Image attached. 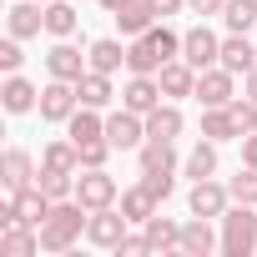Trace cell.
Masks as SVG:
<instances>
[{"label": "cell", "instance_id": "1", "mask_svg": "<svg viewBox=\"0 0 257 257\" xmlns=\"http://www.w3.org/2000/svg\"><path fill=\"white\" fill-rule=\"evenodd\" d=\"M86 222H91V212H86L76 197L56 202V207H51V217L41 222V252H71V247H76V237H86Z\"/></svg>", "mask_w": 257, "mask_h": 257}, {"label": "cell", "instance_id": "2", "mask_svg": "<svg viewBox=\"0 0 257 257\" xmlns=\"http://www.w3.org/2000/svg\"><path fill=\"white\" fill-rule=\"evenodd\" d=\"M257 252V212L247 202L222 212V257H252Z\"/></svg>", "mask_w": 257, "mask_h": 257}, {"label": "cell", "instance_id": "3", "mask_svg": "<svg viewBox=\"0 0 257 257\" xmlns=\"http://www.w3.org/2000/svg\"><path fill=\"white\" fill-rule=\"evenodd\" d=\"M76 202L86 212H101V207H116V177L106 167H81L76 172Z\"/></svg>", "mask_w": 257, "mask_h": 257}, {"label": "cell", "instance_id": "4", "mask_svg": "<svg viewBox=\"0 0 257 257\" xmlns=\"http://www.w3.org/2000/svg\"><path fill=\"white\" fill-rule=\"evenodd\" d=\"M76 111H81L76 81H61V76H51V86H41V121H71Z\"/></svg>", "mask_w": 257, "mask_h": 257}, {"label": "cell", "instance_id": "5", "mask_svg": "<svg viewBox=\"0 0 257 257\" xmlns=\"http://www.w3.org/2000/svg\"><path fill=\"white\" fill-rule=\"evenodd\" d=\"M227 207H232V192H227L222 182H212V177L192 182V192H187V212H192V217H212V222H222Z\"/></svg>", "mask_w": 257, "mask_h": 257}, {"label": "cell", "instance_id": "6", "mask_svg": "<svg viewBox=\"0 0 257 257\" xmlns=\"http://www.w3.org/2000/svg\"><path fill=\"white\" fill-rule=\"evenodd\" d=\"M106 142L116 147V152H137L142 142H147V116H137V111H111L106 116Z\"/></svg>", "mask_w": 257, "mask_h": 257}, {"label": "cell", "instance_id": "7", "mask_svg": "<svg viewBox=\"0 0 257 257\" xmlns=\"http://www.w3.org/2000/svg\"><path fill=\"white\" fill-rule=\"evenodd\" d=\"M182 61H187V66H197V71L217 66V61H222V36H217V31H207V26H192V31L182 36Z\"/></svg>", "mask_w": 257, "mask_h": 257}, {"label": "cell", "instance_id": "8", "mask_svg": "<svg viewBox=\"0 0 257 257\" xmlns=\"http://www.w3.org/2000/svg\"><path fill=\"white\" fill-rule=\"evenodd\" d=\"M126 212L121 207H101V212H91V222H86V242H96V247H121V237H126Z\"/></svg>", "mask_w": 257, "mask_h": 257}, {"label": "cell", "instance_id": "9", "mask_svg": "<svg viewBox=\"0 0 257 257\" xmlns=\"http://www.w3.org/2000/svg\"><path fill=\"white\" fill-rule=\"evenodd\" d=\"M232 86H237V76L227 71V66H207V71H197V101L202 106H232L237 96H232Z\"/></svg>", "mask_w": 257, "mask_h": 257}, {"label": "cell", "instance_id": "10", "mask_svg": "<svg viewBox=\"0 0 257 257\" xmlns=\"http://www.w3.org/2000/svg\"><path fill=\"white\" fill-rule=\"evenodd\" d=\"M222 252V237L212 232V217H187L182 222V257H212Z\"/></svg>", "mask_w": 257, "mask_h": 257}, {"label": "cell", "instance_id": "11", "mask_svg": "<svg viewBox=\"0 0 257 257\" xmlns=\"http://www.w3.org/2000/svg\"><path fill=\"white\" fill-rule=\"evenodd\" d=\"M162 101H167V91H162L157 76H132V81H126V91H121V106H126V111H137V116L157 111Z\"/></svg>", "mask_w": 257, "mask_h": 257}, {"label": "cell", "instance_id": "12", "mask_svg": "<svg viewBox=\"0 0 257 257\" xmlns=\"http://www.w3.org/2000/svg\"><path fill=\"white\" fill-rule=\"evenodd\" d=\"M46 71L61 76V81H81V76L91 71V56H81L71 41H56V46L46 51Z\"/></svg>", "mask_w": 257, "mask_h": 257}, {"label": "cell", "instance_id": "13", "mask_svg": "<svg viewBox=\"0 0 257 257\" xmlns=\"http://www.w3.org/2000/svg\"><path fill=\"white\" fill-rule=\"evenodd\" d=\"M6 26H11L16 41H31V36L46 31V6H41V0H21V6L6 11Z\"/></svg>", "mask_w": 257, "mask_h": 257}, {"label": "cell", "instance_id": "14", "mask_svg": "<svg viewBox=\"0 0 257 257\" xmlns=\"http://www.w3.org/2000/svg\"><path fill=\"white\" fill-rule=\"evenodd\" d=\"M217 66H227L232 76H247V71L257 66V46H252V36L227 31V41H222V61H217Z\"/></svg>", "mask_w": 257, "mask_h": 257}, {"label": "cell", "instance_id": "15", "mask_svg": "<svg viewBox=\"0 0 257 257\" xmlns=\"http://www.w3.org/2000/svg\"><path fill=\"white\" fill-rule=\"evenodd\" d=\"M157 192L147 187V182H137V187H126L121 192V212H126V222H132V227H147L152 217H157Z\"/></svg>", "mask_w": 257, "mask_h": 257}, {"label": "cell", "instance_id": "16", "mask_svg": "<svg viewBox=\"0 0 257 257\" xmlns=\"http://www.w3.org/2000/svg\"><path fill=\"white\" fill-rule=\"evenodd\" d=\"M36 252H41V227H26V222L0 227V257H36Z\"/></svg>", "mask_w": 257, "mask_h": 257}, {"label": "cell", "instance_id": "17", "mask_svg": "<svg viewBox=\"0 0 257 257\" xmlns=\"http://www.w3.org/2000/svg\"><path fill=\"white\" fill-rule=\"evenodd\" d=\"M0 106H6L11 116H26V111H36V106H41V91L16 71V76H6V86H0Z\"/></svg>", "mask_w": 257, "mask_h": 257}, {"label": "cell", "instance_id": "18", "mask_svg": "<svg viewBox=\"0 0 257 257\" xmlns=\"http://www.w3.org/2000/svg\"><path fill=\"white\" fill-rule=\"evenodd\" d=\"M111 16H116L121 36H147V31L157 26V11H152V0H121V6H116Z\"/></svg>", "mask_w": 257, "mask_h": 257}, {"label": "cell", "instance_id": "19", "mask_svg": "<svg viewBox=\"0 0 257 257\" xmlns=\"http://www.w3.org/2000/svg\"><path fill=\"white\" fill-rule=\"evenodd\" d=\"M157 81H162L167 101H182V96H192V91H197V66H187V61L177 56V61H167V66L157 71Z\"/></svg>", "mask_w": 257, "mask_h": 257}, {"label": "cell", "instance_id": "20", "mask_svg": "<svg viewBox=\"0 0 257 257\" xmlns=\"http://www.w3.org/2000/svg\"><path fill=\"white\" fill-rule=\"evenodd\" d=\"M182 111L172 106V101H162L157 111H147V142H177L182 137Z\"/></svg>", "mask_w": 257, "mask_h": 257}, {"label": "cell", "instance_id": "21", "mask_svg": "<svg viewBox=\"0 0 257 257\" xmlns=\"http://www.w3.org/2000/svg\"><path fill=\"white\" fill-rule=\"evenodd\" d=\"M0 182H6V192H21V187H31V182H36V167H31V152L11 147L6 157H0Z\"/></svg>", "mask_w": 257, "mask_h": 257}, {"label": "cell", "instance_id": "22", "mask_svg": "<svg viewBox=\"0 0 257 257\" xmlns=\"http://www.w3.org/2000/svg\"><path fill=\"white\" fill-rule=\"evenodd\" d=\"M142 232H147V247H152V252H182V222H172V217L157 212Z\"/></svg>", "mask_w": 257, "mask_h": 257}, {"label": "cell", "instance_id": "23", "mask_svg": "<svg viewBox=\"0 0 257 257\" xmlns=\"http://www.w3.org/2000/svg\"><path fill=\"white\" fill-rule=\"evenodd\" d=\"M167 61L157 56V46L147 41V36H132V46H126V71L132 76H157Z\"/></svg>", "mask_w": 257, "mask_h": 257}, {"label": "cell", "instance_id": "24", "mask_svg": "<svg viewBox=\"0 0 257 257\" xmlns=\"http://www.w3.org/2000/svg\"><path fill=\"white\" fill-rule=\"evenodd\" d=\"M76 26H81V11L76 6H66V0H51V6H46V36L51 41H71Z\"/></svg>", "mask_w": 257, "mask_h": 257}, {"label": "cell", "instance_id": "25", "mask_svg": "<svg viewBox=\"0 0 257 257\" xmlns=\"http://www.w3.org/2000/svg\"><path fill=\"white\" fill-rule=\"evenodd\" d=\"M66 137L81 147V142H96V137H106V116L96 111V106H81L71 121H66Z\"/></svg>", "mask_w": 257, "mask_h": 257}, {"label": "cell", "instance_id": "26", "mask_svg": "<svg viewBox=\"0 0 257 257\" xmlns=\"http://www.w3.org/2000/svg\"><path fill=\"white\" fill-rule=\"evenodd\" d=\"M76 96H81V106H96V111H101V106H111L116 91H111V76H106V71H86V76L76 81Z\"/></svg>", "mask_w": 257, "mask_h": 257}, {"label": "cell", "instance_id": "27", "mask_svg": "<svg viewBox=\"0 0 257 257\" xmlns=\"http://www.w3.org/2000/svg\"><path fill=\"white\" fill-rule=\"evenodd\" d=\"M137 167L142 172H177V147L172 142H142L137 147Z\"/></svg>", "mask_w": 257, "mask_h": 257}, {"label": "cell", "instance_id": "28", "mask_svg": "<svg viewBox=\"0 0 257 257\" xmlns=\"http://www.w3.org/2000/svg\"><path fill=\"white\" fill-rule=\"evenodd\" d=\"M86 56H91V71H106V76H116V71L126 66V46L111 41V36H106V41H91Z\"/></svg>", "mask_w": 257, "mask_h": 257}, {"label": "cell", "instance_id": "29", "mask_svg": "<svg viewBox=\"0 0 257 257\" xmlns=\"http://www.w3.org/2000/svg\"><path fill=\"white\" fill-rule=\"evenodd\" d=\"M182 172L192 177V182H202V177H217V142H197L192 152H187V162H182Z\"/></svg>", "mask_w": 257, "mask_h": 257}, {"label": "cell", "instance_id": "30", "mask_svg": "<svg viewBox=\"0 0 257 257\" xmlns=\"http://www.w3.org/2000/svg\"><path fill=\"white\" fill-rule=\"evenodd\" d=\"M36 187H41L51 202H66V197H76V172H61V167H41V172H36Z\"/></svg>", "mask_w": 257, "mask_h": 257}, {"label": "cell", "instance_id": "31", "mask_svg": "<svg viewBox=\"0 0 257 257\" xmlns=\"http://www.w3.org/2000/svg\"><path fill=\"white\" fill-rule=\"evenodd\" d=\"M202 137H207V142H232V137H237L227 106H202Z\"/></svg>", "mask_w": 257, "mask_h": 257}, {"label": "cell", "instance_id": "32", "mask_svg": "<svg viewBox=\"0 0 257 257\" xmlns=\"http://www.w3.org/2000/svg\"><path fill=\"white\" fill-rule=\"evenodd\" d=\"M41 167H61V172H81V152H76V142L66 137V142H51L46 152H41Z\"/></svg>", "mask_w": 257, "mask_h": 257}, {"label": "cell", "instance_id": "33", "mask_svg": "<svg viewBox=\"0 0 257 257\" xmlns=\"http://www.w3.org/2000/svg\"><path fill=\"white\" fill-rule=\"evenodd\" d=\"M222 26L247 36V31L257 26V0H227V11H222Z\"/></svg>", "mask_w": 257, "mask_h": 257}, {"label": "cell", "instance_id": "34", "mask_svg": "<svg viewBox=\"0 0 257 257\" xmlns=\"http://www.w3.org/2000/svg\"><path fill=\"white\" fill-rule=\"evenodd\" d=\"M227 192H232V202H247V207H257V167H247V162H242V172L227 182Z\"/></svg>", "mask_w": 257, "mask_h": 257}, {"label": "cell", "instance_id": "35", "mask_svg": "<svg viewBox=\"0 0 257 257\" xmlns=\"http://www.w3.org/2000/svg\"><path fill=\"white\" fill-rule=\"evenodd\" d=\"M227 111H232V126H237V142L257 132V101H252V96H247V101H232Z\"/></svg>", "mask_w": 257, "mask_h": 257}, {"label": "cell", "instance_id": "36", "mask_svg": "<svg viewBox=\"0 0 257 257\" xmlns=\"http://www.w3.org/2000/svg\"><path fill=\"white\" fill-rule=\"evenodd\" d=\"M147 41L157 46V56H162V61H177V56H182V36H177V31H167V26H152V31H147Z\"/></svg>", "mask_w": 257, "mask_h": 257}, {"label": "cell", "instance_id": "37", "mask_svg": "<svg viewBox=\"0 0 257 257\" xmlns=\"http://www.w3.org/2000/svg\"><path fill=\"white\" fill-rule=\"evenodd\" d=\"M76 152H81V167H106V157H111L116 147H111L106 137H96V142H81Z\"/></svg>", "mask_w": 257, "mask_h": 257}, {"label": "cell", "instance_id": "38", "mask_svg": "<svg viewBox=\"0 0 257 257\" xmlns=\"http://www.w3.org/2000/svg\"><path fill=\"white\" fill-rule=\"evenodd\" d=\"M21 61H26V56H21V41H16V36H11V41H0V71L16 76V71H21Z\"/></svg>", "mask_w": 257, "mask_h": 257}, {"label": "cell", "instance_id": "39", "mask_svg": "<svg viewBox=\"0 0 257 257\" xmlns=\"http://www.w3.org/2000/svg\"><path fill=\"white\" fill-rule=\"evenodd\" d=\"M142 182H147V187H152V192H157L162 202H167V197L177 192V182H172V172H142Z\"/></svg>", "mask_w": 257, "mask_h": 257}, {"label": "cell", "instance_id": "40", "mask_svg": "<svg viewBox=\"0 0 257 257\" xmlns=\"http://www.w3.org/2000/svg\"><path fill=\"white\" fill-rule=\"evenodd\" d=\"M116 252H121V257H142V252H152V247H147V232H126Z\"/></svg>", "mask_w": 257, "mask_h": 257}, {"label": "cell", "instance_id": "41", "mask_svg": "<svg viewBox=\"0 0 257 257\" xmlns=\"http://www.w3.org/2000/svg\"><path fill=\"white\" fill-rule=\"evenodd\" d=\"M187 11H197V16L207 21V16H222V11H227V0H187Z\"/></svg>", "mask_w": 257, "mask_h": 257}, {"label": "cell", "instance_id": "42", "mask_svg": "<svg viewBox=\"0 0 257 257\" xmlns=\"http://www.w3.org/2000/svg\"><path fill=\"white\" fill-rule=\"evenodd\" d=\"M152 11H157V21H167V16L187 11V0H152Z\"/></svg>", "mask_w": 257, "mask_h": 257}, {"label": "cell", "instance_id": "43", "mask_svg": "<svg viewBox=\"0 0 257 257\" xmlns=\"http://www.w3.org/2000/svg\"><path fill=\"white\" fill-rule=\"evenodd\" d=\"M242 162H247V167H257V132H252V137H242Z\"/></svg>", "mask_w": 257, "mask_h": 257}, {"label": "cell", "instance_id": "44", "mask_svg": "<svg viewBox=\"0 0 257 257\" xmlns=\"http://www.w3.org/2000/svg\"><path fill=\"white\" fill-rule=\"evenodd\" d=\"M242 96H252V101H257V66L247 71V81H242Z\"/></svg>", "mask_w": 257, "mask_h": 257}, {"label": "cell", "instance_id": "45", "mask_svg": "<svg viewBox=\"0 0 257 257\" xmlns=\"http://www.w3.org/2000/svg\"><path fill=\"white\" fill-rule=\"evenodd\" d=\"M116 6H121V0H101V11H116Z\"/></svg>", "mask_w": 257, "mask_h": 257}, {"label": "cell", "instance_id": "46", "mask_svg": "<svg viewBox=\"0 0 257 257\" xmlns=\"http://www.w3.org/2000/svg\"><path fill=\"white\" fill-rule=\"evenodd\" d=\"M41 6H51V0H41Z\"/></svg>", "mask_w": 257, "mask_h": 257}]
</instances>
